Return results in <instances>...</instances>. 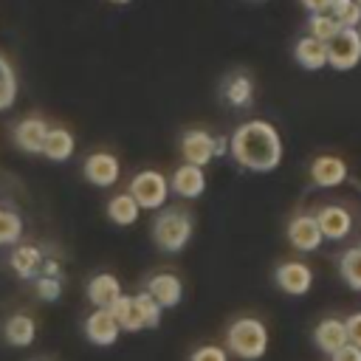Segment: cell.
I'll return each mask as SVG.
<instances>
[{
	"instance_id": "6da1fadb",
	"label": "cell",
	"mask_w": 361,
	"mask_h": 361,
	"mask_svg": "<svg viewBox=\"0 0 361 361\" xmlns=\"http://www.w3.org/2000/svg\"><path fill=\"white\" fill-rule=\"evenodd\" d=\"M228 152L248 172H274L282 164L285 147L279 130L271 121L251 118L228 135Z\"/></svg>"
},
{
	"instance_id": "7a4b0ae2",
	"label": "cell",
	"mask_w": 361,
	"mask_h": 361,
	"mask_svg": "<svg viewBox=\"0 0 361 361\" xmlns=\"http://www.w3.org/2000/svg\"><path fill=\"white\" fill-rule=\"evenodd\" d=\"M195 231V217L189 209L183 206H161V212L152 220V240L161 251L166 254H178L189 245Z\"/></svg>"
},
{
	"instance_id": "3957f363",
	"label": "cell",
	"mask_w": 361,
	"mask_h": 361,
	"mask_svg": "<svg viewBox=\"0 0 361 361\" xmlns=\"http://www.w3.org/2000/svg\"><path fill=\"white\" fill-rule=\"evenodd\" d=\"M226 344H228L231 355H237L243 361H259L268 353V327H265V322H259L254 316H243L228 324Z\"/></svg>"
},
{
	"instance_id": "277c9868",
	"label": "cell",
	"mask_w": 361,
	"mask_h": 361,
	"mask_svg": "<svg viewBox=\"0 0 361 361\" xmlns=\"http://www.w3.org/2000/svg\"><path fill=\"white\" fill-rule=\"evenodd\" d=\"M127 192L135 197L141 209H161L166 206V197H169V178L158 169H141L133 175Z\"/></svg>"
},
{
	"instance_id": "5b68a950",
	"label": "cell",
	"mask_w": 361,
	"mask_h": 361,
	"mask_svg": "<svg viewBox=\"0 0 361 361\" xmlns=\"http://www.w3.org/2000/svg\"><path fill=\"white\" fill-rule=\"evenodd\" d=\"M324 45H327V65L336 68V71H350L361 62L358 28H338Z\"/></svg>"
},
{
	"instance_id": "8992f818",
	"label": "cell",
	"mask_w": 361,
	"mask_h": 361,
	"mask_svg": "<svg viewBox=\"0 0 361 361\" xmlns=\"http://www.w3.org/2000/svg\"><path fill=\"white\" fill-rule=\"evenodd\" d=\"M82 175H85L87 183L107 189V186H116V183H118V178H121V164H118V158H116L113 152H102V149H99V152H90V155L82 161Z\"/></svg>"
},
{
	"instance_id": "52a82bcc",
	"label": "cell",
	"mask_w": 361,
	"mask_h": 361,
	"mask_svg": "<svg viewBox=\"0 0 361 361\" xmlns=\"http://www.w3.org/2000/svg\"><path fill=\"white\" fill-rule=\"evenodd\" d=\"M274 282L288 296H305L313 288V271L302 259H288V262H279L276 265Z\"/></svg>"
},
{
	"instance_id": "ba28073f",
	"label": "cell",
	"mask_w": 361,
	"mask_h": 361,
	"mask_svg": "<svg viewBox=\"0 0 361 361\" xmlns=\"http://www.w3.org/2000/svg\"><path fill=\"white\" fill-rule=\"evenodd\" d=\"M285 234H288V243L302 254H310L324 243L322 228L316 223V214H293L288 220V231Z\"/></svg>"
},
{
	"instance_id": "9c48e42d",
	"label": "cell",
	"mask_w": 361,
	"mask_h": 361,
	"mask_svg": "<svg viewBox=\"0 0 361 361\" xmlns=\"http://www.w3.org/2000/svg\"><path fill=\"white\" fill-rule=\"evenodd\" d=\"M85 336L96 347H113L121 336V324L107 307H93V313L85 319Z\"/></svg>"
},
{
	"instance_id": "30bf717a",
	"label": "cell",
	"mask_w": 361,
	"mask_h": 361,
	"mask_svg": "<svg viewBox=\"0 0 361 361\" xmlns=\"http://www.w3.org/2000/svg\"><path fill=\"white\" fill-rule=\"evenodd\" d=\"M180 155L183 164H195V166H206L214 158V135L203 127H192L180 135Z\"/></svg>"
},
{
	"instance_id": "8fae6325",
	"label": "cell",
	"mask_w": 361,
	"mask_h": 361,
	"mask_svg": "<svg viewBox=\"0 0 361 361\" xmlns=\"http://www.w3.org/2000/svg\"><path fill=\"white\" fill-rule=\"evenodd\" d=\"M307 175H310V180H313V186H319V189H333V186H341V183L347 180L350 169H347L344 158H338V155H316V158L310 161Z\"/></svg>"
},
{
	"instance_id": "7c38bea8",
	"label": "cell",
	"mask_w": 361,
	"mask_h": 361,
	"mask_svg": "<svg viewBox=\"0 0 361 361\" xmlns=\"http://www.w3.org/2000/svg\"><path fill=\"white\" fill-rule=\"evenodd\" d=\"M169 192H175L178 197H186V200H195L206 192V175H203V166H195V164H180L172 178H169Z\"/></svg>"
},
{
	"instance_id": "4fadbf2b",
	"label": "cell",
	"mask_w": 361,
	"mask_h": 361,
	"mask_svg": "<svg viewBox=\"0 0 361 361\" xmlns=\"http://www.w3.org/2000/svg\"><path fill=\"white\" fill-rule=\"evenodd\" d=\"M11 135H14V144H17L23 152L39 155V152H42V141H45V135H48V124H45V118L31 116V118L17 121L14 130H11Z\"/></svg>"
},
{
	"instance_id": "5bb4252c",
	"label": "cell",
	"mask_w": 361,
	"mask_h": 361,
	"mask_svg": "<svg viewBox=\"0 0 361 361\" xmlns=\"http://www.w3.org/2000/svg\"><path fill=\"white\" fill-rule=\"evenodd\" d=\"M316 223H319L324 240H344V237L350 234V228H353L350 212H347L344 206H338V203L322 206V209L316 212Z\"/></svg>"
},
{
	"instance_id": "9a60e30c",
	"label": "cell",
	"mask_w": 361,
	"mask_h": 361,
	"mask_svg": "<svg viewBox=\"0 0 361 361\" xmlns=\"http://www.w3.org/2000/svg\"><path fill=\"white\" fill-rule=\"evenodd\" d=\"M161 307H178L180 299H183V282L180 276L164 271V274H155L147 279V288H144Z\"/></svg>"
},
{
	"instance_id": "2e32d148",
	"label": "cell",
	"mask_w": 361,
	"mask_h": 361,
	"mask_svg": "<svg viewBox=\"0 0 361 361\" xmlns=\"http://www.w3.org/2000/svg\"><path fill=\"white\" fill-rule=\"evenodd\" d=\"M313 344H316L322 353H327V355H333L338 347H344V344H347V327H344V319L330 316V319L319 322L316 330H313Z\"/></svg>"
},
{
	"instance_id": "e0dca14e",
	"label": "cell",
	"mask_w": 361,
	"mask_h": 361,
	"mask_svg": "<svg viewBox=\"0 0 361 361\" xmlns=\"http://www.w3.org/2000/svg\"><path fill=\"white\" fill-rule=\"evenodd\" d=\"M293 59H296V65L299 68H305V71H322L324 65H327V45L322 42V39H316V37H302V39H296V45H293Z\"/></svg>"
},
{
	"instance_id": "ac0fdd59",
	"label": "cell",
	"mask_w": 361,
	"mask_h": 361,
	"mask_svg": "<svg viewBox=\"0 0 361 361\" xmlns=\"http://www.w3.org/2000/svg\"><path fill=\"white\" fill-rule=\"evenodd\" d=\"M223 99H226L228 107H237V110L251 107L254 104V79L248 73H243V71L231 73L223 82Z\"/></svg>"
},
{
	"instance_id": "d6986e66",
	"label": "cell",
	"mask_w": 361,
	"mask_h": 361,
	"mask_svg": "<svg viewBox=\"0 0 361 361\" xmlns=\"http://www.w3.org/2000/svg\"><path fill=\"white\" fill-rule=\"evenodd\" d=\"M73 149H76V138H73V133L68 127H48V135L42 141V155L48 161L62 164V161H68L73 155Z\"/></svg>"
},
{
	"instance_id": "ffe728a7",
	"label": "cell",
	"mask_w": 361,
	"mask_h": 361,
	"mask_svg": "<svg viewBox=\"0 0 361 361\" xmlns=\"http://www.w3.org/2000/svg\"><path fill=\"white\" fill-rule=\"evenodd\" d=\"M87 299L93 307H110L124 290H121V282L113 276V274H96L90 282H87Z\"/></svg>"
},
{
	"instance_id": "44dd1931",
	"label": "cell",
	"mask_w": 361,
	"mask_h": 361,
	"mask_svg": "<svg viewBox=\"0 0 361 361\" xmlns=\"http://www.w3.org/2000/svg\"><path fill=\"white\" fill-rule=\"evenodd\" d=\"M34 336H37V324L28 313H11L3 322V338L11 347H28L34 344Z\"/></svg>"
},
{
	"instance_id": "7402d4cb",
	"label": "cell",
	"mask_w": 361,
	"mask_h": 361,
	"mask_svg": "<svg viewBox=\"0 0 361 361\" xmlns=\"http://www.w3.org/2000/svg\"><path fill=\"white\" fill-rule=\"evenodd\" d=\"M39 268H42V254L37 245L31 243H23L11 251V271L20 276V279H34L39 276Z\"/></svg>"
},
{
	"instance_id": "603a6c76",
	"label": "cell",
	"mask_w": 361,
	"mask_h": 361,
	"mask_svg": "<svg viewBox=\"0 0 361 361\" xmlns=\"http://www.w3.org/2000/svg\"><path fill=\"white\" fill-rule=\"evenodd\" d=\"M141 214V206L135 203V197L130 192H118L107 200V217L116 223V226H133Z\"/></svg>"
},
{
	"instance_id": "cb8c5ba5",
	"label": "cell",
	"mask_w": 361,
	"mask_h": 361,
	"mask_svg": "<svg viewBox=\"0 0 361 361\" xmlns=\"http://www.w3.org/2000/svg\"><path fill=\"white\" fill-rule=\"evenodd\" d=\"M107 310L116 316V322L121 324V330H124V333H138V330H144V322H141V313H138V307H135L133 296L121 293V296H118Z\"/></svg>"
},
{
	"instance_id": "d4e9b609",
	"label": "cell",
	"mask_w": 361,
	"mask_h": 361,
	"mask_svg": "<svg viewBox=\"0 0 361 361\" xmlns=\"http://www.w3.org/2000/svg\"><path fill=\"white\" fill-rule=\"evenodd\" d=\"M338 276L344 279L347 288L361 290V245H353V248L341 251V257H338Z\"/></svg>"
},
{
	"instance_id": "484cf974",
	"label": "cell",
	"mask_w": 361,
	"mask_h": 361,
	"mask_svg": "<svg viewBox=\"0 0 361 361\" xmlns=\"http://www.w3.org/2000/svg\"><path fill=\"white\" fill-rule=\"evenodd\" d=\"M14 102H17V73L11 62L0 54V113L8 110Z\"/></svg>"
},
{
	"instance_id": "4316f807",
	"label": "cell",
	"mask_w": 361,
	"mask_h": 361,
	"mask_svg": "<svg viewBox=\"0 0 361 361\" xmlns=\"http://www.w3.org/2000/svg\"><path fill=\"white\" fill-rule=\"evenodd\" d=\"M341 28H358L361 23V6L355 0H333L330 11H327Z\"/></svg>"
},
{
	"instance_id": "83f0119b",
	"label": "cell",
	"mask_w": 361,
	"mask_h": 361,
	"mask_svg": "<svg viewBox=\"0 0 361 361\" xmlns=\"http://www.w3.org/2000/svg\"><path fill=\"white\" fill-rule=\"evenodd\" d=\"M23 237V217L14 209H0V248L14 245Z\"/></svg>"
},
{
	"instance_id": "f1b7e54d",
	"label": "cell",
	"mask_w": 361,
	"mask_h": 361,
	"mask_svg": "<svg viewBox=\"0 0 361 361\" xmlns=\"http://www.w3.org/2000/svg\"><path fill=\"white\" fill-rule=\"evenodd\" d=\"M133 302H135V307H138V313H141L144 327H158V324H161V313H164V307H161L147 290H138V293L133 296Z\"/></svg>"
},
{
	"instance_id": "f546056e",
	"label": "cell",
	"mask_w": 361,
	"mask_h": 361,
	"mask_svg": "<svg viewBox=\"0 0 361 361\" xmlns=\"http://www.w3.org/2000/svg\"><path fill=\"white\" fill-rule=\"evenodd\" d=\"M338 28H341V25H338L327 11H324V14H310V20H307V34L316 37V39H322V42H327Z\"/></svg>"
},
{
	"instance_id": "4dcf8cb0",
	"label": "cell",
	"mask_w": 361,
	"mask_h": 361,
	"mask_svg": "<svg viewBox=\"0 0 361 361\" xmlns=\"http://www.w3.org/2000/svg\"><path fill=\"white\" fill-rule=\"evenodd\" d=\"M34 290H37V296H39L42 302H56V299L62 296V282H59V276H45V274H39V276L34 279Z\"/></svg>"
},
{
	"instance_id": "1f68e13d",
	"label": "cell",
	"mask_w": 361,
	"mask_h": 361,
	"mask_svg": "<svg viewBox=\"0 0 361 361\" xmlns=\"http://www.w3.org/2000/svg\"><path fill=\"white\" fill-rule=\"evenodd\" d=\"M189 361H228V353L217 344H200L197 350H192Z\"/></svg>"
},
{
	"instance_id": "d6a6232c",
	"label": "cell",
	"mask_w": 361,
	"mask_h": 361,
	"mask_svg": "<svg viewBox=\"0 0 361 361\" xmlns=\"http://www.w3.org/2000/svg\"><path fill=\"white\" fill-rule=\"evenodd\" d=\"M344 327H347V341L361 347V310L350 313V316L344 319Z\"/></svg>"
},
{
	"instance_id": "836d02e7",
	"label": "cell",
	"mask_w": 361,
	"mask_h": 361,
	"mask_svg": "<svg viewBox=\"0 0 361 361\" xmlns=\"http://www.w3.org/2000/svg\"><path fill=\"white\" fill-rule=\"evenodd\" d=\"M330 361H361V347L347 341L344 347H338V350L330 355Z\"/></svg>"
},
{
	"instance_id": "e575fe53",
	"label": "cell",
	"mask_w": 361,
	"mask_h": 361,
	"mask_svg": "<svg viewBox=\"0 0 361 361\" xmlns=\"http://www.w3.org/2000/svg\"><path fill=\"white\" fill-rule=\"evenodd\" d=\"M302 6H305L310 14H324V11H330L333 0H302Z\"/></svg>"
},
{
	"instance_id": "d590c367",
	"label": "cell",
	"mask_w": 361,
	"mask_h": 361,
	"mask_svg": "<svg viewBox=\"0 0 361 361\" xmlns=\"http://www.w3.org/2000/svg\"><path fill=\"white\" fill-rule=\"evenodd\" d=\"M228 152V138L226 135H214V158Z\"/></svg>"
},
{
	"instance_id": "8d00e7d4",
	"label": "cell",
	"mask_w": 361,
	"mask_h": 361,
	"mask_svg": "<svg viewBox=\"0 0 361 361\" xmlns=\"http://www.w3.org/2000/svg\"><path fill=\"white\" fill-rule=\"evenodd\" d=\"M110 3H116V6H127L130 0H110Z\"/></svg>"
},
{
	"instance_id": "74e56055",
	"label": "cell",
	"mask_w": 361,
	"mask_h": 361,
	"mask_svg": "<svg viewBox=\"0 0 361 361\" xmlns=\"http://www.w3.org/2000/svg\"><path fill=\"white\" fill-rule=\"evenodd\" d=\"M358 37H361V23H358Z\"/></svg>"
},
{
	"instance_id": "f35d334b",
	"label": "cell",
	"mask_w": 361,
	"mask_h": 361,
	"mask_svg": "<svg viewBox=\"0 0 361 361\" xmlns=\"http://www.w3.org/2000/svg\"><path fill=\"white\" fill-rule=\"evenodd\" d=\"M355 3H358V6H361V0H355Z\"/></svg>"
},
{
	"instance_id": "ab89813d",
	"label": "cell",
	"mask_w": 361,
	"mask_h": 361,
	"mask_svg": "<svg viewBox=\"0 0 361 361\" xmlns=\"http://www.w3.org/2000/svg\"><path fill=\"white\" fill-rule=\"evenodd\" d=\"M254 3H262V0H254Z\"/></svg>"
}]
</instances>
